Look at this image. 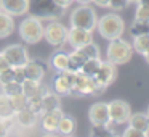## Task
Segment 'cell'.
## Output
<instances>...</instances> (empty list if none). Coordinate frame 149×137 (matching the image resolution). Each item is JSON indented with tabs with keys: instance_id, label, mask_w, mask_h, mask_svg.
Returning <instances> with one entry per match:
<instances>
[{
	"instance_id": "obj_45",
	"label": "cell",
	"mask_w": 149,
	"mask_h": 137,
	"mask_svg": "<svg viewBox=\"0 0 149 137\" xmlns=\"http://www.w3.org/2000/svg\"><path fill=\"white\" fill-rule=\"evenodd\" d=\"M144 58H146V61H148V63H149V50H148V52H146V53H144Z\"/></svg>"
},
{
	"instance_id": "obj_11",
	"label": "cell",
	"mask_w": 149,
	"mask_h": 137,
	"mask_svg": "<svg viewBox=\"0 0 149 137\" xmlns=\"http://www.w3.org/2000/svg\"><path fill=\"white\" fill-rule=\"evenodd\" d=\"M93 42V34L90 31L80 29V28H69L68 29V42L72 49H82L84 45Z\"/></svg>"
},
{
	"instance_id": "obj_27",
	"label": "cell",
	"mask_w": 149,
	"mask_h": 137,
	"mask_svg": "<svg viewBox=\"0 0 149 137\" xmlns=\"http://www.w3.org/2000/svg\"><path fill=\"white\" fill-rule=\"evenodd\" d=\"M13 116H15V111L10 105L8 97L0 94V118H13Z\"/></svg>"
},
{
	"instance_id": "obj_43",
	"label": "cell",
	"mask_w": 149,
	"mask_h": 137,
	"mask_svg": "<svg viewBox=\"0 0 149 137\" xmlns=\"http://www.w3.org/2000/svg\"><path fill=\"white\" fill-rule=\"evenodd\" d=\"M74 2H77L79 5H88L91 2V0H74Z\"/></svg>"
},
{
	"instance_id": "obj_25",
	"label": "cell",
	"mask_w": 149,
	"mask_h": 137,
	"mask_svg": "<svg viewBox=\"0 0 149 137\" xmlns=\"http://www.w3.org/2000/svg\"><path fill=\"white\" fill-rule=\"evenodd\" d=\"M133 45L132 49L136 50L138 53L144 55L146 52L149 50V34H139V36H133Z\"/></svg>"
},
{
	"instance_id": "obj_1",
	"label": "cell",
	"mask_w": 149,
	"mask_h": 137,
	"mask_svg": "<svg viewBox=\"0 0 149 137\" xmlns=\"http://www.w3.org/2000/svg\"><path fill=\"white\" fill-rule=\"evenodd\" d=\"M29 16H34L37 20H58L64 15V10L56 5L55 0H27V11Z\"/></svg>"
},
{
	"instance_id": "obj_33",
	"label": "cell",
	"mask_w": 149,
	"mask_h": 137,
	"mask_svg": "<svg viewBox=\"0 0 149 137\" xmlns=\"http://www.w3.org/2000/svg\"><path fill=\"white\" fill-rule=\"evenodd\" d=\"M80 50L87 55V58H100V47L95 42H90L87 45H84Z\"/></svg>"
},
{
	"instance_id": "obj_28",
	"label": "cell",
	"mask_w": 149,
	"mask_h": 137,
	"mask_svg": "<svg viewBox=\"0 0 149 137\" xmlns=\"http://www.w3.org/2000/svg\"><path fill=\"white\" fill-rule=\"evenodd\" d=\"M2 94L7 95V97H13V95H19L23 94V85L16 81H11L8 84L2 85Z\"/></svg>"
},
{
	"instance_id": "obj_22",
	"label": "cell",
	"mask_w": 149,
	"mask_h": 137,
	"mask_svg": "<svg viewBox=\"0 0 149 137\" xmlns=\"http://www.w3.org/2000/svg\"><path fill=\"white\" fill-rule=\"evenodd\" d=\"M23 94L26 95V98L34 97V95H43L45 90H43L42 84L39 81H32V79H24L23 81Z\"/></svg>"
},
{
	"instance_id": "obj_18",
	"label": "cell",
	"mask_w": 149,
	"mask_h": 137,
	"mask_svg": "<svg viewBox=\"0 0 149 137\" xmlns=\"http://www.w3.org/2000/svg\"><path fill=\"white\" fill-rule=\"evenodd\" d=\"M127 123H128L130 127H135V129H139V131H143V132L149 134V118H148L146 113L138 111V113L130 114V118H128Z\"/></svg>"
},
{
	"instance_id": "obj_2",
	"label": "cell",
	"mask_w": 149,
	"mask_h": 137,
	"mask_svg": "<svg viewBox=\"0 0 149 137\" xmlns=\"http://www.w3.org/2000/svg\"><path fill=\"white\" fill-rule=\"evenodd\" d=\"M96 29L103 39L112 40L117 37H122L123 31H125V23L117 13H107L98 20Z\"/></svg>"
},
{
	"instance_id": "obj_36",
	"label": "cell",
	"mask_w": 149,
	"mask_h": 137,
	"mask_svg": "<svg viewBox=\"0 0 149 137\" xmlns=\"http://www.w3.org/2000/svg\"><path fill=\"white\" fill-rule=\"evenodd\" d=\"M15 81V68L13 66H10L8 69H5V71L0 73V84H8V82Z\"/></svg>"
},
{
	"instance_id": "obj_39",
	"label": "cell",
	"mask_w": 149,
	"mask_h": 137,
	"mask_svg": "<svg viewBox=\"0 0 149 137\" xmlns=\"http://www.w3.org/2000/svg\"><path fill=\"white\" fill-rule=\"evenodd\" d=\"M24 79H26V76H24L23 66H18V68H15V81L19 82V84H23Z\"/></svg>"
},
{
	"instance_id": "obj_20",
	"label": "cell",
	"mask_w": 149,
	"mask_h": 137,
	"mask_svg": "<svg viewBox=\"0 0 149 137\" xmlns=\"http://www.w3.org/2000/svg\"><path fill=\"white\" fill-rule=\"evenodd\" d=\"M75 129H77V121H75V118L69 116V114H63L56 131L61 136H74Z\"/></svg>"
},
{
	"instance_id": "obj_8",
	"label": "cell",
	"mask_w": 149,
	"mask_h": 137,
	"mask_svg": "<svg viewBox=\"0 0 149 137\" xmlns=\"http://www.w3.org/2000/svg\"><path fill=\"white\" fill-rule=\"evenodd\" d=\"M88 118L90 123L96 127H109L111 126V118H109V110L107 103L104 102H96L90 107L88 110Z\"/></svg>"
},
{
	"instance_id": "obj_9",
	"label": "cell",
	"mask_w": 149,
	"mask_h": 137,
	"mask_svg": "<svg viewBox=\"0 0 149 137\" xmlns=\"http://www.w3.org/2000/svg\"><path fill=\"white\" fill-rule=\"evenodd\" d=\"M0 53L7 58V61L10 63V66H13V68L24 66L27 63V60H29L27 50L24 49L23 45H18V44H11V45L5 47Z\"/></svg>"
},
{
	"instance_id": "obj_34",
	"label": "cell",
	"mask_w": 149,
	"mask_h": 137,
	"mask_svg": "<svg viewBox=\"0 0 149 137\" xmlns=\"http://www.w3.org/2000/svg\"><path fill=\"white\" fill-rule=\"evenodd\" d=\"M13 118H0V137H8Z\"/></svg>"
},
{
	"instance_id": "obj_42",
	"label": "cell",
	"mask_w": 149,
	"mask_h": 137,
	"mask_svg": "<svg viewBox=\"0 0 149 137\" xmlns=\"http://www.w3.org/2000/svg\"><path fill=\"white\" fill-rule=\"evenodd\" d=\"M96 7H101V8H107L109 7V0H91Z\"/></svg>"
},
{
	"instance_id": "obj_49",
	"label": "cell",
	"mask_w": 149,
	"mask_h": 137,
	"mask_svg": "<svg viewBox=\"0 0 149 137\" xmlns=\"http://www.w3.org/2000/svg\"><path fill=\"white\" fill-rule=\"evenodd\" d=\"M64 137H74V136H64Z\"/></svg>"
},
{
	"instance_id": "obj_29",
	"label": "cell",
	"mask_w": 149,
	"mask_h": 137,
	"mask_svg": "<svg viewBox=\"0 0 149 137\" xmlns=\"http://www.w3.org/2000/svg\"><path fill=\"white\" fill-rule=\"evenodd\" d=\"M8 100H10V105H11V108H13L15 113L19 111V110H23V108H26V103H27V98H26V95H24V94L8 97Z\"/></svg>"
},
{
	"instance_id": "obj_15",
	"label": "cell",
	"mask_w": 149,
	"mask_h": 137,
	"mask_svg": "<svg viewBox=\"0 0 149 137\" xmlns=\"http://www.w3.org/2000/svg\"><path fill=\"white\" fill-rule=\"evenodd\" d=\"M23 71H24V76H26V79H32V81H39L42 82L43 78H45V66L42 65L40 61H37V60H27V63L23 66Z\"/></svg>"
},
{
	"instance_id": "obj_6",
	"label": "cell",
	"mask_w": 149,
	"mask_h": 137,
	"mask_svg": "<svg viewBox=\"0 0 149 137\" xmlns=\"http://www.w3.org/2000/svg\"><path fill=\"white\" fill-rule=\"evenodd\" d=\"M43 24L40 20L34 16H27L21 21L19 28H18V32H19V37L29 45H34V44H39L40 40L43 39Z\"/></svg>"
},
{
	"instance_id": "obj_48",
	"label": "cell",
	"mask_w": 149,
	"mask_h": 137,
	"mask_svg": "<svg viewBox=\"0 0 149 137\" xmlns=\"http://www.w3.org/2000/svg\"><path fill=\"white\" fill-rule=\"evenodd\" d=\"M128 2H138V0H128Z\"/></svg>"
},
{
	"instance_id": "obj_16",
	"label": "cell",
	"mask_w": 149,
	"mask_h": 137,
	"mask_svg": "<svg viewBox=\"0 0 149 137\" xmlns=\"http://www.w3.org/2000/svg\"><path fill=\"white\" fill-rule=\"evenodd\" d=\"M63 111L61 108H55V110H50V111H43L42 113V129L45 132H55L58 129V124L59 119L63 116Z\"/></svg>"
},
{
	"instance_id": "obj_31",
	"label": "cell",
	"mask_w": 149,
	"mask_h": 137,
	"mask_svg": "<svg viewBox=\"0 0 149 137\" xmlns=\"http://www.w3.org/2000/svg\"><path fill=\"white\" fill-rule=\"evenodd\" d=\"M26 107L29 110H32L34 113H42V95H34V97H29L27 98V103Z\"/></svg>"
},
{
	"instance_id": "obj_37",
	"label": "cell",
	"mask_w": 149,
	"mask_h": 137,
	"mask_svg": "<svg viewBox=\"0 0 149 137\" xmlns=\"http://www.w3.org/2000/svg\"><path fill=\"white\" fill-rule=\"evenodd\" d=\"M128 4H130L128 0H109V7L107 8H111L114 11H122L128 7Z\"/></svg>"
},
{
	"instance_id": "obj_46",
	"label": "cell",
	"mask_w": 149,
	"mask_h": 137,
	"mask_svg": "<svg viewBox=\"0 0 149 137\" xmlns=\"http://www.w3.org/2000/svg\"><path fill=\"white\" fill-rule=\"evenodd\" d=\"M138 4H149V0H138Z\"/></svg>"
},
{
	"instance_id": "obj_41",
	"label": "cell",
	"mask_w": 149,
	"mask_h": 137,
	"mask_svg": "<svg viewBox=\"0 0 149 137\" xmlns=\"http://www.w3.org/2000/svg\"><path fill=\"white\" fill-rule=\"evenodd\" d=\"M55 2H56V5H58V7H61L63 10H66V8L71 7V4L74 2V0H55Z\"/></svg>"
},
{
	"instance_id": "obj_19",
	"label": "cell",
	"mask_w": 149,
	"mask_h": 137,
	"mask_svg": "<svg viewBox=\"0 0 149 137\" xmlns=\"http://www.w3.org/2000/svg\"><path fill=\"white\" fill-rule=\"evenodd\" d=\"M15 32L13 16L0 10V39H7Z\"/></svg>"
},
{
	"instance_id": "obj_23",
	"label": "cell",
	"mask_w": 149,
	"mask_h": 137,
	"mask_svg": "<svg viewBox=\"0 0 149 137\" xmlns=\"http://www.w3.org/2000/svg\"><path fill=\"white\" fill-rule=\"evenodd\" d=\"M50 65H52L53 69H56L58 73L61 71H66L69 66V55L64 52H56L52 55V58H50Z\"/></svg>"
},
{
	"instance_id": "obj_12",
	"label": "cell",
	"mask_w": 149,
	"mask_h": 137,
	"mask_svg": "<svg viewBox=\"0 0 149 137\" xmlns=\"http://www.w3.org/2000/svg\"><path fill=\"white\" fill-rule=\"evenodd\" d=\"M116 65H112L111 61H101L100 68H98L96 74H95V79H96V82L100 85H103V87H107V85H111L114 81H116Z\"/></svg>"
},
{
	"instance_id": "obj_44",
	"label": "cell",
	"mask_w": 149,
	"mask_h": 137,
	"mask_svg": "<svg viewBox=\"0 0 149 137\" xmlns=\"http://www.w3.org/2000/svg\"><path fill=\"white\" fill-rule=\"evenodd\" d=\"M42 137H58V136H56L55 132H47V134H43Z\"/></svg>"
},
{
	"instance_id": "obj_17",
	"label": "cell",
	"mask_w": 149,
	"mask_h": 137,
	"mask_svg": "<svg viewBox=\"0 0 149 137\" xmlns=\"http://www.w3.org/2000/svg\"><path fill=\"white\" fill-rule=\"evenodd\" d=\"M13 118L16 121V124H19L21 127H32L37 124V113H34L27 107L19 110V111H16Z\"/></svg>"
},
{
	"instance_id": "obj_40",
	"label": "cell",
	"mask_w": 149,
	"mask_h": 137,
	"mask_svg": "<svg viewBox=\"0 0 149 137\" xmlns=\"http://www.w3.org/2000/svg\"><path fill=\"white\" fill-rule=\"evenodd\" d=\"M8 68H10V63H8L7 58H5L2 53H0V73L5 71V69H8Z\"/></svg>"
},
{
	"instance_id": "obj_47",
	"label": "cell",
	"mask_w": 149,
	"mask_h": 137,
	"mask_svg": "<svg viewBox=\"0 0 149 137\" xmlns=\"http://www.w3.org/2000/svg\"><path fill=\"white\" fill-rule=\"evenodd\" d=\"M146 114H148V118H149V107H148V111H146Z\"/></svg>"
},
{
	"instance_id": "obj_38",
	"label": "cell",
	"mask_w": 149,
	"mask_h": 137,
	"mask_svg": "<svg viewBox=\"0 0 149 137\" xmlns=\"http://www.w3.org/2000/svg\"><path fill=\"white\" fill-rule=\"evenodd\" d=\"M149 134H146V132H143V131H139V129H135V127H127L125 131H123V134H122V137H148Z\"/></svg>"
},
{
	"instance_id": "obj_21",
	"label": "cell",
	"mask_w": 149,
	"mask_h": 137,
	"mask_svg": "<svg viewBox=\"0 0 149 137\" xmlns=\"http://www.w3.org/2000/svg\"><path fill=\"white\" fill-rule=\"evenodd\" d=\"M87 60H88L87 55H85L80 49H74V52L69 53V66H68V69L72 71V73H79L80 68H82V65H84Z\"/></svg>"
},
{
	"instance_id": "obj_5",
	"label": "cell",
	"mask_w": 149,
	"mask_h": 137,
	"mask_svg": "<svg viewBox=\"0 0 149 137\" xmlns=\"http://www.w3.org/2000/svg\"><path fill=\"white\" fill-rule=\"evenodd\" d=\"M69 21H71V28H80V29L93 32L96 29L98 16H96V11L91 7H88V5H79L71 13Z\"/></svg>"
},
{
	"instance_id": "obj_14",
	"label": "cell",
	"mask_w": 149,
	"mask_h": 137,
	"mask_svg": "<svg viewBox=\"0 0 149 137\" xmlns=\"http://www.w3.org/2000/svg\"><path fill=\"white\" fill-rule=\"evenodd\" d=\"M0 10L11 16H23L27 11V0H0Z\"/></svg>"
},
{
	"instance_id": "obj_4",
	"label": "cell",
	"mask_w": 149,
	"mask_h": 137,
	"mask_svg": "<svg viewBox=\"0 0 149 137\" xmlns=\"http://www.w3.org/2000/svg\"><path fill=\"white\" fill-rule=\"evenodd\" d=\"M104 89L106 87L98 84L95 78L85 76V74H82V73H75L69 95H75V97H80V95H95V97H96V95L103 94Z\"/></svg>"
},
{
	"instance_id": "obj_30",
	"label": "cell",
	"mask_w": 149,
	"mask_h": 137,
	"mask_svg": "<svg viewBox=\"0 0 149 137\" xmlns=\"http://www.w3.org/2000/svg\"><path fill=\"white\" fill-rule=\"evenodd\" d=\"M130 34L132 36H139V34H149V23L148 21H133L132 28H130Z\"/></svg>"
},
{
	"instance_id": "obj_32",
	"label": "cell",
	"mask_w": 149,
	"mask_h": 137,
	"mask_svg": "<svg viewBox=\"0 0 149 137\" xmlns=\"http://www.w3.org/2000/svg\"><path fill=\"white\" fill-rule=\"evenodd\" d=\"M135 20L136 21H148L149 23V4H138Z\"/></svg>"
},
{
	"instance_id": "obj_3",
	"label": "cell",
	"mask_w": 149,
	"mask_h": 137,
	"mask_svg": "<svg viewBox=\"0 0 149 137\" xmlns=\"http://www.w3.org/2000/svg\"><path fill=\"white\" fill-rule=\"evenodd\" d=\"M132 52H133L132 45L125 39L117 37V39L109 40V45L106 49V60L116 66L125 65L132 58Z\"/></svg>"
},
{
	"instance_id": "obj_7",
	"label": "cell",
	"mask_w": 149,
	"mask_h": 137,
	"mask_svg": "<svg viewBox=\"0 0 149 137\" xmlns=\"http://www.w3.org/2000/svg\"><path fill=\"white\" fill-rule=\"evenodd\" d=\"M43 39L55 49H63L68 42V28L53 20L43 28Z\"/></svg>"
},
{
	"instance_id": "obj_26",
	"label": "cell",
	"mask_w": 149,
	"mask_h": 137,
	"mask_svg": "<svg viewBox=\"0 0 149 137\" xmlns=\"http://www.w3.org/2000/svg\"><path fill=\"white\" fill-rule=\"evenodd\" d=\"M100 65H101V58H88L87 61L82 65V68L79 73H82V74H85V76H90V78H95Z\"/></svg>"
},
{
	"instance_id": "obj_13",
	"label": "cell",
	"mask_w": 149,
	"mask_h": 137,
	"mask_svg": "<svg viewBox=\"0 0 149 137\" xmlns=\"http://www.w3.org/2000/svg\"><path fill=\"white\" fill-rule=\"evenodd\" d=\"M74 76H75V73L69 71V69L59 73V74L56 76L55 82H53V90H55V94H58V95H69L72 81H74Z\"/></svg>"
},
{
	"instance_id": "obj_35",
	"label": "cell",
	"mask_w": 149,
	"mask_h": 137,
	"mask_svg": "<svg viewBox=\"0 0 149 137\" xmlns=\"http://www.w3.org/2000/svg\"><path fill=\"white\" fill-rule=\"evenodd\" d=\"M91 137H117L109 127H96L93 126L91 129Z\"/></svg>"
},
{
	"instance_id": "obj_10",
	"label": "cell",
	"mask_w": 149,
	"mask_h": 137,
	"mask_svg": "<svg viewBox=\"0 0 149 137\" xmlns=\"http://www.w3.org/2000/svg\"><path fill=\"white\" fill-rule=\"evenodd\" d=\"M107 110H109V118L111 123L116 124H125L128 121L132 110H130V105L123 100H112L107 103Z\"/></svg>"
},
{
	"instance_id": "obj_24",
	"label": "cell",
	"mask_w": 149,
	"mask_h": 137,
	"mask_svg": "<svg viewBox=\"0 0 149 137\" xmlns=\"http://www.w3.org/2000/svg\"><path fill=\"white\" fill-rule=\"evenodd\" d=\"M61 107V100H59V95L55 92H45L42 95V113L43 111H50L55 110V108Z\"/></svg>"
},
{
	"instance_id": "obj_50",
	"label": "cell",
	"mask_w": 149,
	"mask_h": 137,
	"mask_svg": "<svg viewBox=\"0 0 149 137\" xmlns=\"http://www.w3.org/2000/svg\"><path fill=\"white\" fill-rule=\"evenodd\" d=\"M148 137H149V136H148Z\"/></svg>"
}]
</instances>
